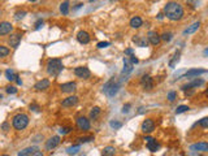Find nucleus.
Masks as SVG:
<instances>
[{"label":"nucleus","instance_id":"28","mask_svg":"<svg viewBox=\"0 0 208 156\" xmlns=\"http://www.w3.org/2000/svg\"><path fill=\"white\" fill-rule=\"evenodd\" d=\"M80 150H81V147L77 144V146H72V147H69V148L66 150V152H68L69 155H75V153H77L78 151H80Z\"/></svg>","mask_w":208,"mask_h":156},{"label":"nucleus","instance_id":"31","mask_svg":"<svg viewBox=\"0 0 208 156\" xmlns=\"http://www.w3.org/2000/svg\"><path fill=\"white\" fill-rule=\"evenodd\" d=\"M9 54V48L4 47V46H0V57H5Z\"/></svg>","mask_w":208,"mask_h":156},{"label":"nucleus","instance_id":"12","mask_svg":"<svg viewBox=\"0 0 208 156\" xmlns=\"http://www.w3.org/2000/svg\"><path fill=\"white\" fill-rule=\"evenodd\" d=\"M12 30H13V26L11 22H8V21L0 22V35H7V34H9Z\"/></svg>","mask_w":208,"mask_h":156},{"label":"nucleus","instance_id":"39","mask_svg":"<svg viewBox=\"0 0 208 156\" xmlns=\"http://www.w3.org/2000/svg\"><path fill=\"white\" fill-rule=\"evenodd\" d=\"M7 92H8V94H16V92H17V89L14 87V86H8V87H7Z\"/></svg>","mask_w":208,"mask_h":156},{"label":"nucleus","instance_id":"5","mask_svg":"<svg viewBox=\"0 0 208 156\" xmlns=\"http://www.w3.org/2000/svg\"><path fill=\"white\" fill-rule=\"evenodd\" d=\"M74 74L78 78H82V80H87V78H90V75H91L89 68H86V66H78V68H75L74 69Z\"/></svg>","mask_w":208,"mask_h":156},{"label":"nucleus","instance_id":"32","mask_svg":"<svg viewBox=\"0 0 208 156\" xmlns=\"http://www.w3.org/2000/svg\"><path fill=\"white\" fill-rule=\"evenodd\" d=\"M172 37H173L172 33H164L163 35H160V39L164 42H169V40H172Z\"/></svg>","mask_w":208,"mask_h":156},{"label":"nucleus","instance_id":"44","mask_svg":"<svg viewBox=\"0 0 208 156\" xmlns=\"http://www.w3.org/2000/svg\"><path fill=\"white\" fill-rule=\"evenodd\" d=\"M2 129L4 130V132H8V130H9V124H8V122H4V124L2 125Z\"/></svg>","mask_w":208,"mask_h":156},{"label":"nucleus","instance_id":"46","mask_svg":"<svg viewBox=\"0 0 208 156\" xmlns=\"http://www.w3.org/2000/svg\"><path fill=\"white\" fill-rule=\"evenodd\" d=\"M125 54H126V55H133V49H132V48H127V49L125 51Z\"/></svg>","mask_w":208,"mask_h":156},{"label":"nucleus","instance_id":"37","mask_svg":"<svg viewBox=\"0 0 208 156\" xmlns=\"http://www.w3.org/2000/svg\"><path fill=\"white\" fill-rule=\"evenodd\" d=\"M199 125H200L202 127H204V129H205V127L208 126V118H207V117H203L200 121H199Z\"/></svg>","mask_w":208,"mask_h":156},{"label":"nucleus","instance_id":"13","mask_svg":"<svg viewBox=\"0 0 208 156\" xmlns=\"http://www.w3.org/2000/svg\"><path fill=\"white\" fill-rule=\"evenodd\" d=\"M144 141L147 142V148H148L150 151L155 152L156 150H159L160 144H159L158 142H156V139H153V138H151V137H146V138H144Z\"/></svg>","mask_w":208,"mask_h":156},{"label":"nucleus","instance_id":"47","mask_svg":"<svg viewBox=\"0 0 208 156\" xmlns=\"http://www.w3.org/2000/svg\"><path fill=\"white\" fill-rule=\"evenodd\" d=\"M33 156H44V155H43L42 152H39V151H38V152H35V153H34Z\"/></svg>","mask_w":208,"mask_h":156},{"label":"nucleus","instance_id":"41","mask_svg":"<svg viewBox=\"0 0 208 156\" xmlns=\"http://www.w3.org/2000/svg\"><path fill=\"white\" fill-rule=\"evenodd\" d=\"M59 132H60V134L65 135V134H68L69 132H70V129H69V127H60V130H59Z\"/></svg>","mask_w":208,"mask_h":156},{"label":"nucleus","instance_id":"36","mask_svg":"<svg viewBox=\"0 0 208 156\" xmlns=\"http://www.w3.org/2000/svg\"><path fill=\"white\" fill-rule=\"evenodd\" d=\"M109 125H111V127H113V129H120L121 126H122V124H121L120 122V121H111V122H109Z\"/></svg>","mask_w":208,"mask_h":156},{"label":"nucleus","instance_id":"22","mask_svg":"<svg viewBox=\"0 0 208 156\" xmlns=\"http://www.w3.org/2000/svg\"><path fill=\"white\" fill-rule=\"evenodd\" d=\"M133 42L135 43V44H138L139 47H147V44H148V40H147L146 38L141 37V35H137L133 38Z\"/></svg>","mask_w":208,"mask_h":156},{"label":"nucleus","instance_id":"17","mask_svg":"<svg viewBox=\"0 0 208 156\" xmlns=\"http://www.w3.org/2000/svg\"><path fill=\"white\" fill-rule=\"evenodd\" d=\"M77 40L82 43V44H87V43L90 42V35H89V33H86V31H80L77 34Z\"/></svg>","mask_w":208,"mask_h":156},{"label":"nucleus","instance_id":"9","mask_svg":"<svg viewBox=\"0 0 208 156\" xmlns=\"http://www.w3.org/2000/svg\"><path fill=\"white\" fill-rule=\"evenodd\" d=\"M204 83V81L202 80V78H194V80L190 82V83H187V85H185V86H182V90L184 91H187L189 89H194V87H199V86H202Z\"/></svg>","mask_w":208,"mask_h":156},{"label":"nucleus","instance_id":"6","mask_svg":"<svg viewBox=\"0 0 208 156\" xmlns=\"http://www.w3.org/2000/svg\"><path fill=\"white\" fill-rule=\"evenodd\" d=\"M21 38H22V35H21L20 33H14V34H12V35L9 37L8 43H9V46L12 48H17V47H18V44H20V42H21Z\"/></svg>","mask_w":208,"mask_h":156},{"label":"nucleus","instance_id":"50","mask_svg":"<svg viewBox=\"0 0 208 156\" xmlns=\"http://www.w3.org/2000/svg\"><path fill=\"white\" fill-rule=\"evenodd\" d=\"M0 16H2V12H0Z\"/></svg>","mask_w":208,"mask_h":156},{"label":"nucleus","instance_id":"34","mask_svg":"<svg viewBox=\"0 0 208 156\" xmlns=\"http://www.w3.org/2000/svg\"><path fill=\"white\" fill-rule=\"evenodd\" d=\"M176 98H177V92H176V91H170V92H168L167 99H168L169 101H174Z\"/></svg>","mask_w":208,"mask_h":156},{"label":"nucleus","instance_id":"35","mask_svg":"<svg viewBox=\"0 0 208 156\" xmlns=\"http://www.w3.org/2000/svg\"><path fill=\"white\" fill-rule=\"evenodd\" d=\"M78 141H80L81 143H89V142L94 141V137H92V135H90V137H82V138H80Z\"/></svg>","mask_w":208,"mask_h":156},{"label":"nucleus","instance_id":"25","mask_svg":"<svg viewBox=\"0 0 208 156\" xmlns=\"http://www.w3.org/2000/svg\"><path fill=\"white\" fill-rule=\"evenodd\" d=\"M199 26H200V22H199V21H198V22H194L193 25H190L189 28L184 31V34H193V33H195V31L199 29Z\"/></svg>","mask_w":208,"mask_h":156},{"label":"nucleus","instance_id":"3","mask_svg":"<svg viewBox=\"0 0 208 156\" xmlns=\"http://www.w3.org/2000/svg\"><path fill=\"white\" fill-rule=\"evenodd\" d=\"M120 89V83L115 81V78H111V80L103 86V92L107 95V96L112 98V96H115V95L117 94Z\"/></svg>","mask_w":208,"mask_h":156},{"label":"nucleus","instance_id":"33","mask_svg":"<svg viewBox=\"0 0 208 156\" xmlns=\"http://www.w3.org/2000/svg\"><path fill=\"white\" fill-rule=\"evenodd\" d=\"M187 111H189V107H187V106H179V107H177V109H176V113L179 115V113H184V112H187Z\"/></svg>","mask_w":208,"mask_h":156},{"label":"nucleus","instance_id":"2","mask_svg":"<svg viewBox=\"0 0 208 156\" xmlns=\"http://www.w3.org/2000/svg\"><path fill=\"white\" fill-rule=\"evenodd\" d=\"M63 70V61L60 59H52L47 64V73L51 75H57Z\"/></svg>","mask_w":208,"mask_h":156},{"label":"nucleus","instance_id":"29","mask_svg":"<svg viewBox=\"0 0 208 156\" xmlns=\"http://www.w3.org/2000/svg\"><path fill=\"white\" fill-rule=\"evenodd\" d=\"M60 11H61L63 14H68L69 13V3L68 2L61 3V5H60Z\"/></svg>","mask_w":208,"mask_h":156},{"label":"nucleus","instance_id":"45","mask_svg":"<svg viewBox=\"0 0 208 156\" xmlns=\"http://www.w3.org/2000/svg\"><path fill=\"white\" fill-rule=\"evenodd\" d=\"M42 25H43V21H42V20H38V21L35 22V29H39Z\"/></svg>","mask_w":208,"mask_h":156},{"label":"nucleus","instance_id":"40","mask_svg":"<svg viewBox=\"0 0 208 156\" xmlns=\"http://www.w3.org/2000/svg\"><path fill=\"white\" fill-rule=\"evenodd\" d=\"M26 16V12H17L16 13V20H21V18H23V17Z\"/></svg>","mask_w":208,"mask_h":156},{"label":"nucleus","instance_id":"16","mask_svg":"<svg viewBox=\"0 0 208 156\" xmlns=\"http://www.w3.org/2000/svg\"><path fill=\"white\" fill-rule=\"evenodd\" d=\"M190 150L191 151H200V152H205L208 151V144L205 142H200L196 144H191L190 146Z\"/></svg>","mask_w":208,"mask_h":156},{"label":"nucleus","instance_id":"14","mask_svg":"<svg viewBox=\"0 0 208 156\" xmlns=\"http://www.w3.org/2000/svg\"><path fill=\"white\" fill-rule=\"evenodd\" d=\"M77 126L81 130H89L90 129V120L86 117H78L77 118Z\"/></svg>","mask_w":208,"mask_h":156},{"label":"nucleus","instance_id":"19","mask_svg":"<svg viewBox=\"0 0 208 156\" xmlns=\"http://www.w3.org/2000/svg\"><path fill=\"white\" fill-rule=\"evenodd\" d=\"M77 103H78V98L73 95V96H69V98L64 99L63 103H61V106L65 107V108H68V107H73V106H75Z\"/></svg>","mask_w":208,"mask_h":156},{"label":"nucleus","instance_id":"11","mask_svg":"<svg viewBox=\"0 0 208 156\" xmlns=\"http://www.w3.org/2000/svg\"><path fill=\"white\" fill-rule=\"evenodd\" d=\"M147 40H148L151 44H153V46H158L159 43L161 42L160 35L156 31H148V34H147Z\"/></svg>","mask_w":208,"mask_h":156},{"label":"nucleus","instance_id":"23","mask_svg":"<svg viewBox=\"0 0 208 156\" xmlns=\"http://www.w3.org/2000/svg\"><path fill=\"white\" fill-rule=\"evenodd\" d=\"M142 23H143V21H142L141 17H133V18L130 20V26H132L133 29H138V28H141Z\"/></svg>","mask_w":208,"mask_h":156},{"label":"nucleus","instance_id":"48","mask_svg":"<svg viewBox=\"0 0 208 156\" xmlns=\"http://www.w3.org/2000/svg\"><path fill=\"white\" fill-rule=\"evenodd\" d=\"M0 99H3V95L2 94H0Z\"/></svg>","mask_w":208,"mask_h":156},{"label":"nucleus","instance_id":"1","mask_svg":"<svg viewBox=\"0 0 208 156\" xmlns=\"http://www.w3.org/2000/svg\"><path fill=\"white\" fill-rule=\"evenodd\" d=\"M164 13L172 21H178L184 17V7L177 2H169L164 7Z\"/></svg>","mask_w":208,"mask_h":156},{"label":"nucleus","instance_id":"21","mask_svg":"<svg viewBox=\"0 0 208 156\" xmlns=\"http://www.w3.org/2000/svg\"><path fill=\"white\" fill-rule=\"evenodd\" d=\"M38 151H39V148H38V147H35V146H33V147H26L25 150H22V151L18 152V156H30L31 153H35V152H38Z\"/></svg>","mask_w":208,"mask_h":156},{"label":"nucleus","instance_id":"27","mask_svg":"<svg viewBox=\"0 0 208 156\" xmlns=\"http://www.w3.org/2000/svg\"><path fill=\"white\" fill-rule=\"evenodd\" d=\"M99 115H100V108H99V107H94V108L91 109V112H90V117H91L92 120H95Z\"/></svg>","mask_w":208,"mask_h":156},{"label":"nucleus","instance_id":"38","mask_svg":"<svg viewBox=\"0 0 208 156\" xmlns=\"http://www.w3.org/2000/svg\"><path fill=\"white\" fill-rule=\"evenodd\" d=\"M109 44H111L109 42H99L98 44H96V47H98V48H104V47H108Z\"/></svg>","mask_w":208,"mask_h":156},{"label":"nucleus","instance_id":"20","mask_svg":"<svg viewBox=\"0 0 208 156\" xmlns=\"http://www.w3.org/2000/svg\"><path fill=\"white\" fill-rule=\"evenodd\" d=\"M49 87V81L48 80H42L39 82L35 83V86H34V89H35L37 91H43V90H47Z\"/></svg>","mask_w":208,"mask_h":156},{"label":"nucleus","instance_id":"15","mask_svg":"<svg viewBox=\"0 0 208 156\" xmlns=\"http://www.w3.org/2000/svg\"><path fill=\"white\" fill-rule=\"evenodd\" d=\"M63 92H74L77 90V85L74 82H68V83H63L60 86Z\"/></svg>","mask_w":208,"mask_h":156},{"label":"nucleus","instance_id":"42","mask_svg":"<svg viewBox=\"0 0 208 156\" xmlns=\"http://www.w3.org/2000/svg\"><path fill=\"white\" fill-rule=\"evenodd\" d=\"M30 109L34 111V112H38L39 111V106H37V104H30Z\"/></svg>","mask_w":208,"mask_h":156},{"label":"nucleus","instance_id":"7","mask_svg":"<svg viewBox=\"0 0 208 156\" xmlns=\"http://www.w3.org/2000/svg\"><path fill=\"white\" fill-rule=\"evenodd\" d=\"M141 85H142V87L144 89V90H152V87H153V81H152V78L150 77V75H143L142 78H141Z\"/></svg>","mask_w":208,"mask_h":156},{"label":"nucleus","instance_id":"26","mask_svg":"<svg viewBox=\"0 0 208 156\" xmlns=\"http://www.w3.org/2000/svg\"><path fill=\"white\" fill-rule=\"evenodd\" d=\"M5 75H7V80L8 81H16L17 78H18V75H17L16 73H14V70H12V69H8V70L5 72Z\"/></svg>","mask_w":208,"mask_h":156},{"label":"nucleus","instance_id":"49","mask_svg":"<svg viewBox=\"0 0 208 156\" xmlns=\"http://www.w3.org/2000/svg\"><path fill=\"white\" fill-rule=\"evenodd\" d=\"M2 156H8V155H2Z\"/></svg>","mask_w":208,"mask_h":156},{"label":"nucleus","instance_id":"8","mask_svg":"<svg viewBox=\"0 0 208 156\" xmlns=\"http://www.w3.org/2000/svg\"><path fill=\"white\" fill-rule=\"evenodd\" d=\"M59 144H60V137L59 135H54L46 142V148L47 150H54V148H56Z\"/></svg>","mask_w":208,"mask_h":156},{"label":"nucleus","instance_id":"43","mask_svg":"<svg viewBox=\"0 0 208 156\" xmlns=\"http://www.w3.org/2000/svg\"><path fill=\"white\" fill-rule=\"evenodd\" d=\"M130 107H132L130 104H126V106H124V108H122V113H127L129 109H130Z\"/></svg>","mask_w":208,"mask_h":156},{"label":"nucleus","instance_id":"30","mask_svg":"<svg viewBox=\"0 0 208 156\" xmlns=\"http://www.w3.org/2000/svg\"><path fill=\"white\" fill-rule=\"evenodd\" d=\"M178 60H179V52H177V54H176L174 56H173V59L169 61V66H170V68H174L176 64L178 63Z\"/></svg>","mask_w":208,"mask_h":156},{"label":"nucleus","instance_id":"24","mask_svg":"<svg viewBox=\"0 0 208 156\" xmlns=\"http://www.w3.org/2000/svg\"><path fill=\"white\" fill-rule=\"evenodd\" d=\"M115 153H116L115 147L107 146V147H104V150L101 152V156H115Z\"/></svg>","mask_w":208,"mask_h":156},{"label":"nucleus","instance_id":"18","mask_svg":"<svg viewBox=\"0 0 208 156\" xmlns=\"http://www.w3.org/2000/svg\"><path fill=\"white\" fill-rule=\"evenodd\" d=\"M204 73H207L205 69H191V70L186 72L184 77H185V78H191V77H196V78H198L199 74H204Z\"/></svg>","mask_w":208,"mask_h":156},{"label":"nucleus","instance_id":"4","mask_svg":"<svg viewBox=\"0 0 208 156\" xmlns=\"http://www.w3.org/2000/svg\"><path fill=\"white\" fill-rule=\"evenodd\" d=\"M12 124H13V127L16 130H23L29 124V117L26 115H23V113H18V115H16L13 117Z\"/></svg>","mask_w":208,"mask_h":156},{"label":"nucleus","instance_id":"10","mask_svg":"<svg viewBox=\"0 0 208 156\" xmlns=\"http://www.w3.org/2000/svg\"><path fill=\"white\" fill-rule=\"evenodd\" d=\"M153 129H155V122L151 118H147L143 121V124H142V132L143 133H152Z\"/></svg>","mask_w":208,"mask_h":156}]
</instances>
